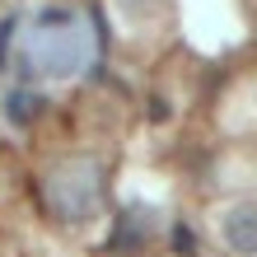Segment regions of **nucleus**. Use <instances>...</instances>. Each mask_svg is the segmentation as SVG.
<instances>
[{
    "label": "nucleus",
    "mask_w": 257,
    "mask_h": 257,
    "mask_svg": "<svg viewBox=\"0 0 257 257\" xmlns=\"http://www.w3.org/2000/svg\"><path fill=\"white\" fill-rule=\"evenodd\" d=\"M47 210L56 220H89L103 210V196H108V173L94 155H75V159H61L47 169Z\"/></svg>",
    "instance_id": "nucleus-1"
},
{
    "label": "nucleus",
    "mask_w": 257,
    "mask_h": 257,
    "mask_svg": "<svg viewBox=\"0 0 257 257\" xmlns=\"http://www.w3.org/2000/svg\"><path fill=\"white\" fill-rule=\"evenodd\" d=\"M224 243L238 257H257V206H234L224 215Z\"/></svg>",
    "instance_id": "nucleus-2"
},
{
    "label": "nucleus",
    "mask_w": 257,
    "mask_h": 257,
    "mask_svg": "<svg viewBox=\"0 0 257 257\" xmlns=\"http://www.w3.org/2000/svg\"><path fill=\"white\" fill-rule=\"evenodd\" d=\"M5 112L14 117V122H33V117H38V98H33V94H19V89H14V94H10V103H5Z\"/></svg>",
    "instance_id": "nucleus-3"
},
{
    "label": "nucleus",
    "mask_w": 257,
    "mask_h": 257,
    "mask_svg": "<svg viewBox=\"0 0 257 257\" xmlns=\"http://www.w3.org/2000/svg\"><path fill=\"white\" fill-rule=\"evenodd\" d=\"M173 248L183 252V257H192V252H196V238H192L187 224H173Z\"/></svg>",
    "instance_id": "nucleus-4"
}]
</instances>
